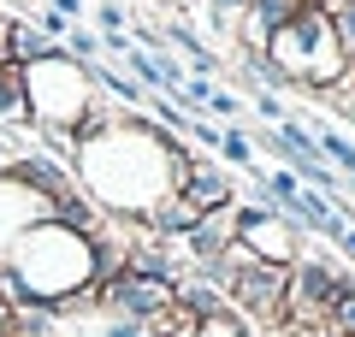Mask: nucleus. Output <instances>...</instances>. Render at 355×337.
I'll list each match as a JSON object with an SVG mask.
<instances>
[{
    "label": "nucleus",
    "mask_w": 355,
    "mask_h": 337,
    "mask_svg": "<svg viewBox=\"0 0 355 337\" xmlns=\"http://www.w3.org/2000/svg\"><path fill=\"white\" fill-rule=\"evenodd\" d=\"M172 148H178L172 130H160L148 112H125L113 130H101V137H89V142L71 148L77 189L101 213L137 225L172 189Z\"/></svg>",
    "instance_id": "nucleus-1"
},
{
    "label": "nucleus",
    "mask_w": 355,
    "mask_h": 337,
    "mask_svg": "<svg viewBox=\"0 0 355 337\" xmlns=\"http://www.w3.org/2000/svg\"><path fill=\"white\" fill-rule=\"evenodd\" d=\"M261 60H266L272 89H308V95L343 89V77L355 71L338 30H331V18H326V6H302L291 24H279L261 42Z\"/></svg>",
    "instance_id": "nucleus-2"
},
{
    "label": "nucleus",
    "mask_w": 355,
    "mask_h": 337,
    "mask_svg": "<svg viewBox=\"0 0 355 337\" xmlns=\"http://www.w3.org/2000/svg\"><path fill=\"white\" fill-rule=\"evenodd\" d=\"M95 77H89L83 60H71L65 48H53L48 60L24 65V101H30V130H65L71 137L77 119L95 107ZM77 142V137H71Z\"/></svg>",
    "instance_id": "nucleus-3"
},
{
    "label": "nucleus",
    "mask_w": 355,
    "mask_h": 337,
    "mask_svg": "<svg viewBox=\"0 0 355 337\" xmlns=\"http://www.w3.org/2000/svg\"><path fill=\"white\" fill-rule=\"evenodd\" d=\"M225 302L243 313L249 325H279L284 320V302H291V266H272V261H243L237 278H231Z\"/></svg>",
    "instance_id": "nucleus-4"
},
{
    "label": "nucleus",
    "mask_w": 355,
    "mask_h": 337,
    "mask_svg": "<svg viewBox=\"0 0 355 337\" xmlns=\"http://www.w3.org/2000/svg\"><path fill=\"white\" fill-rule=\"evenodd\" d=\"M237 243L254 261H272V266L302 261V225H296L291 213H261V207H249V201H237Z\"/></svg>",
    "instance_id": "nucleus-5"
},
{
    "label": "nucleus",
    "mask_w": 355,
    "mask_h": 337,
    "mask_svg": "<svg viewBox=\"0 0 355 337\" xmlns=\"http://www.w3.org/2000/svg\"><path fill=\"white\" fill-rule=\"evenodd\" d=\"M95 308L101 313H130V320L148 325L160 308H172V284H160V278H142V273H119L107 278V284H95Z\"/></svg>",
    "instance_id": "nucleus-6"
},
{
    "label": "nucleus",
    "mask_w": 355,
    "mask_h": 337,
    "mask_svg": "<svg viewBox=\"0 0 355 337\" xmlns=\"http://www.w3.org/2000/svg\"><path fill=\"white\" fill-rule=\"evenodd\" d=\"M0 178L6 184H18V189H30L36 201H60V196H71L77 189V172L65 160H53V154H12V160L0 166Z\"/></svg>",
    "instance_id": "nucleus-7"
},
{
    "label": "nucleus",
    "mask_w": 355,
    "mask_h": 337,
    "mask_svg": "<svg viewBox=\"0 0 355 337\" xmlns=\"http://www.w3.org/2000/svg\"><path fill=\"white\" fill-rule=\"evenodd\" d=\"M355 278L338 273L331 261H320V254H302V261L291 266V302L284 308H314V313H331V302L349 290Z\"/></svg>",
    "instance_id": "nucleus-8"
},
{
    "label": "nucleus",
    "mask_w": 355,
    "mask_h": 337,
    "mask_svg": "<svg viewBox=\"0 0 355 337\" xmlns=\"http://www.w3.org/2000/svg\"><path fill=\"white\" fill-rule=\"evenodd\" d=\"M231 243H237V201H231V207H214V213H196L190 237H184V254H190V261H214Z\"/></svg>",
    "instance_id": "nucleus-9"
},
{
    "label": "nucleus",
    "mask_w": 355,
    "mask_h": 337,
    "mask_svg": "<svg viewBox=\"0 0 355 337\" xmlns=\"http://www.w3.org/2000/svg\"><path fill=\"white\" fill-rule=\"evenodd\" d=\"M36 219H48V201H36L30 189H18V184L0 178V266H6V254H12L18 231H30Z\"/></svg>",
    "instance_id": "nucleus-10"
},
{
    "label": "nucleus",
    "mask_w": 355,
    "mask_h": 337,
    "mask_svg": "<svg viewBox=\"0 0 355 337\" xmlns=\"http://www.w3.org/2000/svg\"><path fill=\"white\" fill-rule=\"evenodd\" d=\"M178 196L190 201L196 213H214V207H231L237 201V184H231V172L225 166H214V160H196V172L178 184Z\"/></svg>",
    "instance_id": "nucleus-11"
},
{
    "label": "nucleus",
    "mask_w": 355,
    "mask_h": 337,
    "mask_svg": "<svg viewBox=\"0 0 355 337\" xmlns=\"http://www.w3.org/2000/svg\"><path fill=\"white\" fill-rule=\"evenodd\" d=\"M137 225H142V231H148L154 243H172V237L184 243V237H190V225H196V207H190V201H184V196H178V189H166V196L154 201V207L142 213Z\"/></svg>",
    "instance_id": "nucleus-12"
},
{
    "label": "nucleus",
    "mask_w": 355,
    "mask_h": 337,
    "mask_svg": "<svg viewBox=\"0 0 355 337\" xmlns=\"http://www.w3.org/2000/svg\"><path fill=\"white\" fill-rule=\"evenodd\" d=\"M53 48H60V42H53L42 24H30V18H6V42H0V60H12V65H36V60H48Z\"/></svg>",
    "instance_id": "nucleus-13"
},
{
    "label": "nucleus",
    "mask_w": 355,
    "mask_h": 337,
    "mask_svg": "<svg viewBox=\"0 0 355 337\" xmlns=\"http://www.w3.org/2000/svg\"><path fill=\"white\" fill-rule=\"evenodd\" d=\"M130 273H142V278H160V284H178V278H184V266H178V254L166 249V243H142V237H130Z\"/></svg>",
    "instance_id": "nucleus-14"
},
{
    "label": "nucleus",
    "mask_w": 355,
    "mask_h": 337,
    "mask_svg": "<svg viewBox=\"0 0 355 337\" xmlns=\"http://www.w3.org/2000/svg\"><path fill=\"white\" fill-rule=\"evenodd\" d=\"M302 6H314V0H249V12H243V18H249V42L261 48V42L272 36L279 24H291Z\"/></svg>",
    "instance_id": "nucleus-15"
},
{
    "label": "nucleus",
    "mask_w": 355,
    "mask_h": 337,
    "mask_svg": "<svg viewBox=\"0 0 355 337\" xmlns=\"http://www.w3.org/2000/svg\"><path fill=\"white\" fill-rule=\"evenodd\" d=\"M48 219H53V225H65V231H83V237H95V231H101V207H95L83 189H71V196L48 201Z\"/></svg>",
    "instance_id": "nucleus-16"
},
{
    "label": "nucleus",
    "mask_w": 355,
    "mask_h": 337,
    "mask_svg": "<svg viewBox=\"0 0 355 337\" xmlns=\"http://www.w3.org/2000/svg\"><path fill=\"white\" fill-rule=\"evenodd\" d=\"M166 42L178 48V60L190 65V77H214V71H219V53L207 48V42L196 36L190 24H166Z\"/></svg>",
    "instance_id": "nucleus-17"
},
{
    "label": "nucleus",
    "mask_w": 355,
    "mask_h": 337,
    "mask_svg": "<svg viewBox=\"0 0 355 337\" xmlns=\"http://www.w3.org/2000/svg\"><path fill=\"white\" fill-rule=\"evenodd\" d=\"M89 77H95V89H101V95H113L125 112H142V107H148V95L137 89V77H130V71H113V65L95 60V65H89Z\"/></svg>",
    "instance_id": "nucleus-18"
},
{
    "label": "nucleus",
    "mask_w": 355,
    "mask_h": 337,
    "mask_svg": "<svg viewBox=\"0 0 355 337\" xmlns=\"http://www.w3.org/2000/svg\"><path fill=\"white\" fill-rule=\"evenodd\" d=\"M172 302H178V308H184V313H196V320H207V313L231 308V302L219 296L214 284H202V278H190V273H184V278H178V284H172Z\"/></svg>",
    "instance_id": "nucleus-19"
},
{
    "label": "nucleus",
    "mask_w": 355,
    "mask_h": 337,
    "mask_svg": "<svg viewBox=\"0 0 355 337\" xmlns=\"http://www.w3.org/2000/svg\"><path fill=\"white\" fill-rule=\"evenodd\" d=\"M190 337H254V325L243 320L237 308H219V313H207V320H196Z\"/></svg>",
    "instance_id": "nucleus-20"
},
{
    "label": "nucleus",
    "mask_w": 355,
    "mask_h": 337,
    "mask_svg": "<svg viewBox=\"0 0 355 337\" xmlns=\"http://www.w3.org/2000/svg\"><path fill=\"white\" fill-rule=\"evenodd\" d=\"M219 154H225V166H243V172H249V166H254L249 130H243V125H225V130H219Z\"/></svg>",
    "instance_id": "nucleus-21"
},
{
    "label": "nucleus",
    "mask_w": 355,
    "mask_h": 337,
    "mask_svg": "<svg viewBox=\"0 0 355 337\" xmlns=\"http://www.w3.org/2000/svg\"><path fill=\"white\" fill-rule=\"evenodd\" d=\"M190 331H196V313H184L178 302H172V308H160V313L148 320V337H190Z\"/></svg>",
    "instance_id": "nucleus-22"
},
{
    "label": "nucleus",
    "mask_w": 355,
    "mask_h": 337,
    "mask_svg": "<svg viewBox=\"0 0 355 337\" xmlns=\"http://www.w3.org/2000/svg\"><path fill=\"white\" fill-rule=\"evenodd\" d=\"M89 337H148V325H142V320H130V313H101Z\"/></svg>",
    "instance_id": "nucleus-23"
},
{
    "label": "nucleus",
    "mask_w": 355,
    "mask_h": 337,
    "mask_svg": "<svg viewBox=\"0 0 355 337\" xmlns=\"http://www.w3.org/2000/svg\"><path fill=\"white\" fill-rule=\"evenodd\" d=\"M65 53H71V60H83V65H95L101 60V36H95V30H65Z\"/></svg>",
    "instance_id": "nucleus-24"
},
{
    "label": "nucleus",
    "mask_w": 355,
    "mask_h": 337,
    "mask_svg": "<svg viewBox=\"0 0 355 337\" xmlns=\"http://www.w3.org/2000/svg\"><path fill=\"white\" fill-rule=\"evenodd\" d=\"M202 112L214 119V125H219V119H243V101L231 95V89H219V83H214V95H207V107H202Z\"/></svg>",
    "instance_id": "nucleus-25"
},
{
    "label": "nucleus",
    "mask_w": 355,
    "mask_h": 337,
    "mask_svg": "<svg viewBox=\"0 0 355 337\" xmlns=\"http://www.w3.org/2000/svg\"><path fill=\"white\" fill-rule=\"evenodd\" d=\"M331 331H338V337H355V284L331 302Z\"/></svg>",
    "instance_id": "nucleus-26"
},
{
    "label": "nucleus",
    "mask_w": 355,
    "mask_h": 337,
    "mask_svg": "<svg viewBox=\"0 0 355 337\" xmlns=\"http://www.w3.org/2000/svg\"><path fill=\"white\" fill-rule=\"evenodd\" d=\"M254 112H261V119H272V125H284V119H291V107L279 101V89H254Z\"/></svg>",
    "instance_id": "nucleus-27"
},
{
    "label": "nucleus",
    "mask_w": 355,
    "mask_h": 337,
    "mask_svg": "<svg viewBox=\"0 0 355 337\" xmlns=\"http://www.w3.org/2000/svg\"><path fill=\"white\" fill-rule=\"evenodd\" d=\"M266 189H272V201H279V207H284V201H291V196H296V189H302V178H296V172H291V166H279V172L266 178Z\"/></svg>",
    "instance_id": "nucleus-28"
},
{
    "label": "nucleus",
    "mask_w": 355,
    "mask_h": 337,
    "mask_svg": "<svg viewBox=\"0 0 355 337\" xmlns=\"http://www.w3.org/2000/svg\"><path fill=\"white\" fill-rule=\"evenodd\" d=\"M101 36H125V6L119 0H101Z\"/></svg>",
    "instance_id": "nucleus-29"
},
{
    "label": "nucleus",
    "mask_w": 355,
    "mask_h": 337,
    "mask_svg": "<svg viewBox=\"0 0 355 337\" xmlns=\"http://www.w3.org/2000/svg\"><path fill=\"white\" fill-rule=\"evenodd\" d=\"M36 24H42V30H48V36H53V42H65V30H71V18H60V12H53V6H48V12H42V18H36Z\"/></svg>",
    "instance_id": "nucleus-30"
},
{
    "label": "nucleus",
    "mask_w": 355,
    "mask_h": 337,
    "mask_svg": "<svg viewBox=\"0 0 355 337\" xmlns=\"http://www.w3.org/2000/svg\"><path fill=\"white\" fill-rule=\"evenodd\" d=\"M48 6H53L60 18H83V0H48Z\"/></svg>",
    "instance_id": "nucleus-31"
},
{
    "label": "nucleus",
    "mask_w": 355,
    "mask_h": 337,
    "mask_svg": "<svg viewBox=\"0 0 355 337\" xmlns=\"http://www.w3.org/2000/svg\"><path fill=\"white\" fill-rule=\"evenodd\" d=\"M18 331V308H6V302H0V337H12Z\"/></svg>",
    "instance_id": "nucleus-32"
},
{
    "label": "nucleus",
    "mask_w": 355,
    "mask_h": 337,
    "mask_svg": "<svg viewBox=\"0 0 355 337\" xmlns=\"http://www.w3.org/2000/svg\"><path fill=\"white\" fill-rule=\"evenodd\" d=\"M331 243H338L343 254H355V225H338V237H331Z\"/></svg>",
    "instance_id": "nucleus-33"
},
{
    "label": "nucleus",
    "mask_w": 355,
    "mask_h": 337,
    "mask_svg": "<svg viewBox=\"0 0 355 337\" xmlns=\"http://www.w3.org/2000/svg\"><path fill=\"white\" fill-rule=\"evenodd\" d=\"M207 6H214V12H231V18H237V12H249V0H207Z\"/></svg>",
    "instance_id": "nucleus-34"
},
{
    "label": "nucleus",
    "mask_w": 355,
    "mask_h": 337,
    "mask_svg": "<svg viewBox=\"0 0 355 337\" xmlns=\"http://www.w3.org/2000/svg\"><path fill=\"white\" fill-rule=\"evenodd\" d=\"M343 101H349V112H355V71L343 77Z\"/></svg>",
    "instance_id": "nucleus-35"
},
{
    "label": "nucleus",
    "mask_w": 355,
    "mask_h": 337,
    "mask_svg": "<svg viewBox=\"0 0 355 337\" xmlns=\"http://www.w3.org/2000/svg\"><path fill=\"white\" fill-rule=\"evenodd\" d=\"M12 337H53V331H12Z\"/></svg>",
    "instance_id": "nucleus-36"
},
{
    "label": "nucleus",
    "mask_w": 355,
    "mask_h": 337,
    "mask_svg": "<svg viewBox=\"0 0 355 337\" xmlns=\"http://www.w3.org/2000/svg\"><path fill=\"white\" fill-rule=\"evenodd\" d=\"M343 196H355V178H343Z\"/></svg>",
    "instance_id": "nucleus-37"
},
{
    "label": "nucleus",
    "mask_w": 355,
    "mask_h": 337,
    "mask_svg": "<svg viewBox=\"0 0 355 337\" xmlns=\"http://www.w3.org/2000/svg\"><path fill=\"white\" fill-rule=\"evenodd\" d=\"M0 42H6V12H0Z\"/></svg>",
    "instance_id": "nucleus-38"
},
{
    "label": "nucleus",
    "mask_w": 355,
    "mask_h": 337,
    "mask_svg": "<svg viewBox=\"0 0 355 337\" xmlns=\"http://www.w3.org/2000/svg\"><path fill=\"white\" fill-rule=\"evenodd\" d=\"M178 6H190V0H178Z\"/></svg>",
    "instance_id": "nucleus-39"
}]
</instances>
